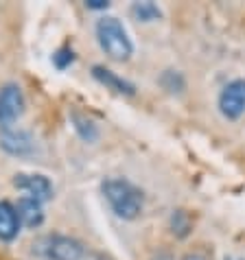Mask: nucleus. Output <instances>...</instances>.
<instances>
[{"label":"nucleus","mask_w":245,"mask_h":260,"mask_svg":"<svg viewBox=\"0 0 245 260\" xmlns=\"http://www.w3.org/2000/svg\"><path fill=\"white\" fill-rule=\"evenodd\" d=\"M101 192H103L105 201L110 204L112 212L125 221H134L136 216L142 212L145 206V197H142L140 188H136L132 182L122 177H110L101 184Z\"/></svg>","instance_id":"obj_1"},{"label":"nucleus","mask_w":245,"mask_h":260,"mask_svg":"<svg viewBox=\"0 0 245 260\" xmlns=\"http://www.w3.org/2000/svg\"><path fill=\"white\" fill-rule=\"evenodd\" d=\"M97 42L101 50L114 61H127L134 55V42L127 28L114 16H103L97 22Z\"/></svg>","instance_id":"obj_2"},{"label":"nucleus","mask_w":245,"mask_h":260,"mask_svg":"<svg viewBox=\"0 0 245 260\" xmlns=\"http://www.w3.org/2000/svg\"><path fill=\"white\" fill-rule=\"evenodd\" d=\"M42 254L48 260H81L83 245L73 236L66 234H50L42 243Z\"/></svg>","instance_id":"obj_3"},{"label":"nucleus","mask_w":245,"mask_h":260,"mask_svg":"<svg viewBox=\"0 0 245 260\" xmlns=\"http://www.w3.org/2000/svg\"><path fill=\"white\" fill-rule=\"evenodd\" d=\"M24 114V94L18 83H5L0 88V127L9 129Z\"/></svg>","instance_id":"obj_4"},{"label":"nucleus","mask_w":245,"mask_h":260,"mask_svg":"<svg viewBox=\"0 0 245 260\" xmlns=\"http://www.w3.org/2000/svg\"><path fill=\"white\" fill-rule=\"evenodd\" d=\"M219 110L226 118L236 120L245 114V79L230 81L219 94Z\"/></svg>","instance_id":"obj_5"},{"label":"nucleus","mask_w":245,"mask_h":260,"mask_svg":"<svg viewBox=\"0 0 245 260\" xmlns=\"http://www.w3.org/2000/svg\"><path fill=\"white\" fill-rule=\"evenodd\" d=\"M13 186L18 190L26 192V197L38 199L40 204H44L53 197V184L46 175H40V173H20V175L13 177Z\"/></svg>","instance_id":"obj_6"},{"label":"nucleus","mask_w":245,"mask_h":260,"mask_svg":"<svg viewBox=\"0 0 245 260\" xmlns=\"http://www.w3.org/2000/svg\"><path fill=\"white\" fill-rule=\"evenodd\" d=\"M92 77H95L101 85H105L107 90L116 92V94H125V96H134L136 94V85L132 81L118 77L116 72L105 68V66H95L92 68Z\"/></svg>","instance_id":"obj_7"},{"label":"nucleus","mask_w":245,"mask_h":260,"mask_svg":"<svg viewBox=\"0 0 245 260\" xmlns=\"http://www.w3.org/2000/svg\"><path fill=\"white\" fill-rule=\"evenodd\" d=\"M0 147L9 155H26L33 151V138L22 129H5L0 136Z\"/></svg>","instance_id":"obj_8"},{"label":"nucleus","mask_w":245,"mask_h":260,"mask_svg":"<svg viewBox=\"0 0 245 260\" xmlns=\"http://www.w3.org/2000/svg\"><path fill=\"white\" fill-rule=\"evenodd\" d=\"M16 212L20 219V225H24V228H40L44 223V208H42L38 199H31L26 194L18 201Z\"/></svg>","instance_id":"obj_9"},{"label":"nucleus","mask_w":245,"mask_h":260,"mask_svg":"<svg viewBox=\"0 0 245 260\" xmlns=\"http://www.w3.org/2000/svg\"><path fill=\"white\" fill-rule=\"evenodd\" d=\"M20 232V219L16 212V206L9 201H0V241L9 243Z\"/></svg>","instance_id":"obj_10"},{"label":"nucleus","mask_w":245,"mask_h":260,"mask_svg":"<svg viewBox=\"0 0 245 260\" xmlns=\"http://www.w3.org/2000/svg\"><path fill=\"white\" fill-rule=\"evenodd\" d=\"M73 125H75V129H77V134L81 136L85 142H95V140L99 138L97 125H95V122H92L88 116H83V114L73 112Z\"/></svg>","instance_id":"obj_11"},{"label":"nucleus","mask_w":245,"mask_h":260,"mask_svg":"<svg viewBox=\"0 0 245 260\" xmlns=\"http://www.w3.org/2000/svg\"><path fill=\"white\" fill-rule=\"evenodd\" d=\"M132 13L136 20H142V22H151V20H158L162 16L160 7H158L156 3H134L132 5Z\"/></svg>","instance_id":"obj_12"},{"label":"nucleus","mask_w":245,"mask_h":260,"mask_svg":"<svg viewBox=\"0 0 245 260\" xmlns=\"http://www.w3.org/2000/svg\"><path fill=\"white\" fill-rule=\"evenodd\" d=\"M73 61H75V53L70 46H62L53 53V63H55V68H59V70H66Z\"/></svg>","instance_id":"obj_13"},{"label":"nucleus","mask_w":245,"mask_h":260,"mask_svg":"<svg viewBox=\"0 0 245 260\" xmlns=\"http://www.w3.org/2000/svg\"><path fill=\"white\" fill-rule=\"evenodd\" d=\"M85 7H88V9H107L110 3H107V0H88Z\"/></svg>","instance_id":"obj_14"},{"label":"nucleus","mask_w":245,"mask_h":260,"mask_svg":"<svg viewBox=\"0 0 245 260\" xmlns=\"http://www.w3.org/2000/svg\"><path fill=\"white\" fill-rule=\"evenodd\" d=\"M182 260H206V258L201 256V254H186Z\"/></svg>","instance_id":"obj_15"},{"label":"nucleus","mask_w":245,"mask_h":260,"mask_svg":"<svg viewBox=\"0 0 245 260\" xmlns=\"http://www.w3.org/2000/svg\"><path fill=\"white\" fill-rule=\"evenodd\" d=\"M226 260H234V258H226Z\"/></svg>","instance_id":"obj_16"}]
</instances>
